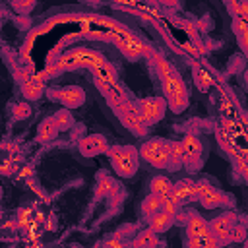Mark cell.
Masks as SVG:
<instances>
[{
  "label": "cell",
  "instance_id": "cell-1",
  "mask_svg": "<svg viewBox=\"0 0 248 248\" xmlns=\"http://www.w3.org/2000/svg\"><path fill=\"white\" fill-rule=\"evenodd\" d=\"M107 58L103 52L99 50H93V48H83V46H78V48H70L66 50L54 64V68L58 72H68V70H78V68H97L101 64H105Z\"/></svg>",
  "mask_w": 248,
  "mask_h": 248
},
{
  "label": "cell",
  "instance_id": "cell-2",
  "mask_svg": "<svg viewBox=\"0 0 248 248\" xmlns=\"http://www.w3.org/2000/svg\"><path fill=\"white\" fill-rule=\"evenodd\" d=\"M112 170L122 178H132L140 167V153L134 145H108L107 149Z\"/></svg>",
  "mask_w": 248,
  "mask_h": 248
},
{
  "label": "cell",
  "instance_id": "cell-3",
  "mask_svg": "<svg viewBox=\"0 0 248 248\" xmlns=\"http://www.w3.org/2000/svg\"><path fill=\"white\" fill-rule=\"evenodd\" d=\"M161 89H163V99L167 101V108H170L172 112L178 114L188 107V89L182 76L176 70L161 78Z\"/></svg>",
  "mask_w": 248,
  "mask_h": 248
},
{
  "label": "cell",
  "instance_id": "cell-4",
  "mask_svg": "<svg viewBox=\"0 0 248 248\" xmlns=\"http://www.w3.org/2000/svg\"><path fill=\"white\" fill-rule=\"evenodd\" d=\"M196 200L207 207V209H215V207H225L231 205V196L225 194L219 184H215L211 178L203 176L200 180H196Z\"/></svg>",
  "mask_w": 248,
  "mask_h": 248
},
{
  "label": "cell",
  "instance_id": "cell-5",
  "mask_svg": "<svg viewBox=\"0 0 248 248\" xmlns=\"http://www.w3.org/2000/svg\"><path fill=\"white\" fill-rule=\"evenodd\" d=\"M140 159L155 169H169V140L165 138H149L145 140L140 149Z\"/></svg>",
  "mask_w": 248,
  "mask_h": 248
},
{
  "label": "cell",
  "instance_id": "cell-6",
  "mask_svg": "<svg viewBox=\"0 0 248 248\" xmlns=\"http://www.w3.org/2000/svg\"><path fill=\"white\" fill-rule=\"evenodd\" d=\"M138 114L143 120V124L149 128L151 124H157L165 112H167V101L163 99V95H155V97H141L136 103Z\"/></svg>",
  "mask_w": 248,
  "mask_h": 248
},
{
  "label": "cell",
  "instance_id": "cell-7",
  "mask_svg": "<svg viewBox=\"0 0 248 248\" xmlns=\"http://www.w3.org/2000/svg\"><path fill=\"white\" fill-rule=\"evenodd\" d=\"M48 99L60 103L64 108H78L85 103V91L78 85H66V87H50L45 91Z\"/></svg>",
  "mask_w": 248,
  "mask_h": 248
},
{
  "label": "cell",
  "instance_id": "cell-8",
  "mask_svg": "<svg viewBox=\"0 0 248 248\" xmlns=\"http://www.w3.org/2000/svg\"><path fill=\"white\" fill-rule=\"evenodd\" d=\"M112 110H114V114L118 116V120L122 122V126H124V128H128L134 136L143 138V136L147 134V126H145V124H143V120L140 118L138 108H136V105H134L132 101L122 103L120 107H116V108H112Z\"/></svg>",
  "mask_w": 248,
  "mask_h": 248
},
{
  "label": "cell",
  "instance_id": "cell-9",
  "mask_svg": "<svg viewBox=\"0 0 248 248\" xmlns=\"http://www.w3.org/2000/svg\"><path fill=\"white\" fill-rule=\"evenodd\" d=\"M238 223V215L234 211H223L221 215L213 217L209 221V231H211V236L221 244H229V238H231V231L234 229V225Z\"/></svg>",
  "mask_w": 248,
  "mask_h": 248
},
{
  "label": "cell",
  "instance_id": "cell-10",
  "mask_svg": "<svg viewBox=\"0 0 248 248\" xmlns=\"http://www.w3.org/2000/svg\"><path fill=\"white\" fill-rule=\"evenodd\" d=\"M180 145H182V153H184V165L188 167H198L203 159V145H202V140L192 134V132H186L180 140Z\"/></svg>",
  "mask_w": 248,
  "mask_h": 248
},
{
  "label": "cell",
  "instance_id": "cell-11",
  "mask_svg": "<svg viewBox=\"0 0 248 248\" xmlns=\"http://www.w3.org/2000/svg\"><path fill=\"white\" fill-rule=\"evenodd\" d=\"M78 149L83 157H95V155L107 153L108 140L103 134H87L78 141Z\"/></svg>",
  "mask_w": 248,
  "mask_h": 248
},
{
  "label": "cell",
  "instance_id": "cell-12",
  "mask_svg": "<svg viewBox=\"0 0 248 248\" xmlns=\"http://www.w3.org/2000/svg\"><path fill=\"white\" fill-rule=\"evenodd\" d=\"M169 196H170L178 205L188 203V202H194V200H196V180H192V178H182V180L174 182Z\"/></svg>",
  "mask_w": 248,
  "mask_h": 248
},
{
  "label": "cell",
  "instance_id": "cell-13",
  "mask_svg": "<svg viewBox=\"0 0 248 248\" xmlns=\"http://www.w3.org/2000/svg\"><path fill=\"white\" fill-rule=\"evenodd\" d=\"M116 45H118V48L122 50V54H124L126 58H130V60H136V58H140L141 54L147 52V46H145L141 41L134 39L130 33H124L120 39H116Z\"/></svg>",
  "mask_w": 248,
  "mask_h": 248
},
{
  "label": "cell",
  "instance_id": "cell-14",
  "mask_svg": "<svg viewBox=\"0 0 248 248\" xmlns=\"http://www.w3.org/2000/svg\"><path fill=\"white\" fill-rule=\"evenodd\" d=\"M184 229H186V236H209L211 234L209 221L203 219L200 213H188Z\"/></svg>",
  "mask_w": 248,
  "mask_h": 248
},
{
  "label": "cell",
  "instance_id": "cell-15",
  "mask_svg": "<svg viewBox=\"0 0 248 248\" xmlns=\"http://www.w3.org/2000/svg\"><path fill=\"white\" fill-rule=\"evenodd\" d=\"M97 87H99L101 93L105 95V99H107V103L110 105V108H116V107H120L122 103L128 101V97H126V93H124V87H122L120 83H112V85L97 83Z\"/></svg>",
  "mask_w": 248,
  "mask_h": 248
},
{
  "label": "cell",
  "instance_id": "cell-16",
  "mask_svg": "<svg viewBox=\"0 0 248 248\" xmlns=\"http://www.w3.org/2000/svg\"><path fill=\"white\" fill-rule=\"evenodd\" d=\"M45 83H43V79L39 78V76H29L27 79H23V83H21V93H23V97L27 99V101H37V99H41L43 95H45Z\"/></svg>",
  "mask_w": 248,
  "mask_h": 248
},
{
  "label": "cell",
  "instance_id": "cell-17",
  "mask_svg": "<svg viewBox=\"0 0 248 248\" xmlns=\"http://www.w3.org/2000/svg\"><path fill=\"white\" fill-rule=\"evenodd\" d=\"M93 78H95V83H103V85H112V83H118V72L116 68L107 60L105 64L97 66L91 70Z\"/></svg>",
  "mask_w": 248,
  "mask_h": 248
},
{
  "label": "cell",
  "instance_id": "cell-18",
  "mask_svg": "<svg viewBox=\"0 0 248 248\" xmlns=\"http://www.w3.org/2000/svg\"><path fill=\"white\" fill-rule=\"evenodd\" d=\"M147 225H149V227H147L149 231H153L155 234H161V232H167V231L174 225V217H170V215L159 211V213H155V215H151V217L147 219Z\"/></svg>",
  "mask_w": 248,
  "mask_h": 248
},
{
  "label": "cell",
  "instance_id": "cell-19",
  "mask_svg": "<svg viewBox=\"0 0 248 248\" xmlns=\"http://www.w3.org/2000/svg\"><path fill=\"white\" fill-rule=\"evenodd\" d=\"M159 244V234H155L149 229H141L136 232V236L132 238L130 246L132 248H155Z\"/></svg>",
  "mask_w": 248,
  "mask_h": 248
},
{
  "label": "cell",
  "instance_id": "cell-20",
  "mask_svg": "<svg viewBox=\"0 0 248 248\" xmlns=\"http://www.w3.org/2000/svg\"><path fill=\"white\" fill-rule=\"evenodd\" d=\"M170 188H172V182H170V178L165 176V174H155V176L151 178V182H149V194H155V196H159V198H163V200L169 198Z\"/></svg>",
  "mask_w": 248,
  "mask_h": 248
},
{
  "label": "cell",
  "instance_id": "cell-21",
  "mask_svg": "<svg viewBox=\"0 0 248 248\" xmlns=\"http://www.w3.org/2000/svg\"><path fill=\"white\" fill-rule=\"evenodd\" d=\"M56 136H58V128H56V124H54V118H52V116L43 118V120L39 122V126H37V140H39V141H50V140H54Z\"/></svg>",
  "mask_w": 248,
  "mask_h": 248
},
{
  "label": "cell",
  "instance_id": "cell-22",
  "mask_svg": "<svg viewBox=\"0 0 248 248\" xmlns=\"http://www.w3.org/2000/svg\"><path fill=\"white\" fill-rule=\"evenodd\" d=\"M182 165H184V153H182L180 140H170L169 141V169L178 170Z\"/></svg>",
  "mask_w": 248,
  "mask_h": 248
},
{
  "label": "cell",
  "instance_id": "cell-23",
  "mask_svg": "<svg viewBox=\"0 0 248 248\" xmlns=\"http://www.w3.org/2000/svg\"><path fill=\"white\" fill-rule=\"evenodd\" d=\"M161 207H163V198H159V196H155V194H147L143 200H141V215L145 217V219H149L151 215H155V213H159L161 211Z\"/></svg>",
  "mask_w": 248,
  "mask_h": 248
},
{
  "label": "cell",
  "instance_id": "cell-24",
  "mask_svg": "<svg viewBox=\"0 0 248 248\" xmlns=\"http://www.w3.org/2000/svg\"><path fill=\"white\" fill-rule=\"evenodd\" d=\"M52 118H54V124H56V128H58V132H68V130H72L74 128V116H72V110H68V108H58L54 114H52Z\"/></svg>",
  "mask_w": 248,
  "mask_h": 248
},
{
  "label": "cell",
  "instance_id": "cell-25",
  "mask_svg": "<svg viewBox=\"0 0 248 248\" xmlns=\"http://www.w3.org/2000/svg\"><path fill=\"white\" fill-rule=\"evenodd\" d=\"M232 29H234V35H236V39H238V45H240V48L246 52V45H248V41H246V33H248V21H246V17H232Z\"/></svg>",
  "mask_w": 248,
  "mask_h": 248
},
{
  "label": "cell",
  "instance_id": "cell-26",
  "mask_svg": "<svg viewBox=\"0 0 248 248\" xmlns=\"http://www.w3.org/2000/svg\"><path fill=\"white\" fill-rule=\"evenodd\" d=\"M186 248H223V246L209 234V236H186Z\"/></svg>",
  "mask_w": 248,
  "mask_h": 248
},
{
  "label": "cell",
  "instance_id": "cell-27",
  "mask_svg": "<svg viewBox=\"0 0 248 248\" xmlns=\"http://www.w3.org/2000/svg\"><path fill=\"white\" fill-rule=\"evenodd\" d=\"M151 58H153V66H155L159 78H165V76H169V74L174 70V66H172L163 54H159V52H151Z\"/></svg>",
  "mask_w": 248,
  "mask_h": 248
},
{
  "label": "cell",
  "instance_id": "cell-28",
  "mask_svg": "<svg viewBox=\"0 0 248 248\" xmlns=\"http://www.w3.org/2000/svg\"><path fill=\"white\" fill-rule=\"evenodd\" d=\"M194 79H196V85L198 89H207L211 85V76L202 68V66H194Z\"/></svg>",
  "mask_w": 248,
  "mask_h": 248
},
{
  "label": "cell",
  "instance_id": "cell-29",
  "mask_svg": "<svg viewBox=\"0 0 248 248\" xmlns=\"http://www.w3.org/2000/svg\"><path fill=\"white\" fill-rule=\"evenodd\" d=\"M180 207H182V205H178V203L169 196V198L163 200V207H161V211L167 213V215H170V217H176V213L180 211Z\"/></svg>",
  "mask_w": 248,
  "mask_h": 248
},
{
  "label": "cell",
  "instance_id": "cell-30",
  "mask_svg": "<svg viewBox=\"0 0 248 248\" xmlns=\"http://www.w3.org/2000/svg\"><path fill=\"white\" fill-rule=\"evenodd\" d=\"M244 236H246V229H244V225H242V223H236V225H234V229L231 231L229 244H231V242H242V240H244Z\"/></svg>",
  "mask_w": 248,
  "mask_h": 248
},
{
  "label": "cell",
  "instance_id": "cell-31",
  "mask_svg": "<svg viewBox=\"0 0 248 248\" xmlns=\"http://www.w3.org/2000/svg\"><path fill=\"white\" fill-rule=\"evenodd\" d=\"M103 248H128V244H126V240H122L120 236H110L108 240H105V244H103Z\"/></svg>",
  "mask_w": 248,
  "mask_h": 248
},
{
  "label": "cell",
  "instance_id": "cell-32",
  "mask_svg": "<svg viewBox=\"0 0 248 248\" xmlns=\"http://www.w3.org/2000/svg\"><path fill=\"white\" fill-rule=\"evenodd\" d=\"M116 184L110 180V178H103L101 182H99V188H97V194H108L112 188H114Z\"/></svg>",
  "mask_w": 248,
  "mask_h": 248
},
{
  "label": "cell",
  "instance_id": "cell-33",
  "mask_svg": "<svg viewBox=\"0 0 248 248\" xmlns=\"http://www.w3.org/2000/svg\"><path fill=\"white\" fill-rule=\"evenodd\" d=\"M27 114H29L27 105H17V107H16V110H14V116H16V118H25Z\"/></svg>",
  "mask_w": 248,
  "mask_h": 248
},
{
  "label": "cell",
  "instance_id": "cell-34",
  "mask_svg": "<svg viewBox=\"0 0 248 248\" xmlns=\"http://www.w3.org/2000/svg\"><path fill=\"white\" fill-rule=\"evenodd\" d=\"M16 10H31L33 8V2H27V4H19V2H14L12 4Z\"/></svg>",
  "mask_w": 248,
  "mask_h": 248
},
{
  "label": "cell",
  "instance_id": "cell-35",
  "mask_svg": "<svg viewBox=\"0 0 248 248\" xmlns=\"http://www.w3.org/2000/svg\"><path fill=\"white\" fill-rule=\"evenodd\" d=\"M0 194H2V188H0Z\"/></svg>",
  "mask_w": 248,
  "mask_h": 248
}]
</instances>
